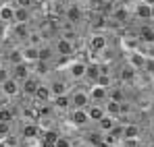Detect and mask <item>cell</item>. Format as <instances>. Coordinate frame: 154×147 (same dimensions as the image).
<instances>
[{
    "mask_svg": "<svg viewBox=\"0 0 154 147\" xmlns=\"http://www.w3.org/2000/svg\"><path fill=\"white\" fill-rule=\"evenodd\" d=\"M119 122V118H115V116H108V114H104L102 118H100V120H98V122H96V126H98V131H100V133H108V131H112V126H115V124Z\"/></svg>",
    "mask_w": 154,
    "mask_h": 147,
    "instance_id": "4fadbf2b",
    "label": "cell"
},
{
    "mask_svg": "<svg viewBox=\"0 0 154 147\" xmlns=\"http://www.w3.org/2000/svg\"><path fill=\"white\" fill-rule=\"evenodd\" d=\"M50 104L54 106V110H69L71 108V104H69V96L67 93H63V96H52V99H50Z\"/></svg>",
    "mask_w": 154,
    "mask_h": 147,
    "instance_id": "2e32d148",
    "label": "cell"
},
{
    "mask_svg": "<svg viewBox=\"0 0 154 147\" xmlns=\"http://www.w3.org/2000/svg\"><path fill=\"white\" fill-rule=\"evenodd\" d=\"M102 106H104V112H106L108 116H115V118H119V114H121V104H119V101L106 99Z\"/></svg>",
    "mask_w": 154,
    "mask_h": 147,
    "instance_id": "e0dca14e",
    "label": "cell"
},
{
    "mask_svg": "<svg viewBox=\"0 0 154 147\" xmlns=\"http://www.w3.org/2000/svg\"><path fill=\"white\" fill-rule=\"evenodd\" d=\"M13 17H15V4L2 2L0 4V25H13Z\"/></svg>",
    "mask_w": 154,
    "mask_h": 147,
    "instance_id": "30bf717a",
    "label": "cell"
},
{
    "mask_svg": "<svg viewBox=\"0 0 154 147\" xmlns=\"http://www.w3.org/2000/svg\"><path fill=\"white\" fill-rule=\"evenodd\" d=\"M125 62H127L129 66H133V69L140 73V71H144V69H146V62H148V58L135 50V52H127V54H125Z\"/></svg>",
    "mask_w": 154,
    "mask_h": 147,
    "instance_id": "ba28073f",
    "label": "cell"
},
{
    "mask_svg": "<svg viewBox=\"0 0 154 147\" xmlns=\"http://www.w3.org/2000/svg\"><path fill=\"white\" fill-rule=\"evenodd\" d=\"M150 81H152V87H154V75H152V77H150Z\"/></svg>",
    "mask_w": 154,
    "mask_h": 147,
    "instance_id": "7402d4cb",
    "label": "cell"
},
{
    "mask_svg": "<svg viewBox=\"0 0 154 147\" xmlns=\"http://www.w3.org/2000/svg\"><path fill=\"white\" fill-rule=\"evenodd\" d=\"M21 60L27 62V64H35V62L40 60V46L23 44V46H21Z\"/></svg>",
    "mask_w": 154,
    "mask_h": 147,
    "instance_id": "9c48e42d",
    "label": "cell"
},
{
    "mask_svg": "<svg viewBox=\"0 0 154 147\" xmlns=\"http://www.w3.org/2000/svg\"><path fill=\"white\" fill-rule=\"evenodd\" d=\"M63 17H65L67 21H71V23L79 25L81 21H83V17H85V13H83V6H81L79 2H67Z\"/></svg>",
    "mask_w": 154,
    "mask_h": 147,
    "instance_id": "3957f363",
    "label": "cell"
},
{
    "mask_svg": "<svg viewBox=\"0 0 154 147\" xmlns=\"http://www.w3.org/2000/svg\"><path fill=\"white\" fill-rule=\"evenodd\" d=\"M67 122L75 128H83L90 124V118H88V110L85 108H69L67 110Z\"/></svg>",
    "mask_w": 154,
    "mask_h": 147,
    "instance_id": "7a4b0ae2",
    "label": "cell"
},
{
    "mask_svg": "<svg viewBox=\"0 0 154 147\" xmlns=\"http://www.w3.org/2000/svg\"><path fill=\"white\" fill-rule=\"evenodd\" d=\"M69 96V104H71V108H88V104H90V93H88V85L85 83H75L73 87H71V91L67 93Z\"/></svg>",
    "mask_w": 154,
    "mask_h": 147,
    "instance_id": "6da1fadb",
    "label": "cell"
},
{
    "mask_svg": "<svg viewBox=\"0 0 154 147\" xmlns=\"http://www.w3.org/2000/svg\"><path fill=\"white\" fill-rule=\"evenodd\" d=\"M85 110H88V118H90V122H92V124H96L104 116V114H106L102 104H92V101H90Z\"/></svg>",
    "mask_w": 154,
    "mask_h": 147,
    "instance_id": "7c38bea8",
    "label": "cell"
},
{
    "mask_svg": "<svg viewBox=\"0 0 154 147\" xmlns=\"http://www.w3.org/2000/svg\"><path fill=\"white\" fill-rule=\"evenodd\" d=\"M13 4L21 8H33V0H13Z\"/></svg>",
    "mask_w": 154,
    "mask_h": 147,
    "instance_id": "ffe728a7",
    "label": "cell"
},
{
    "mask_svg": "<svg viewBox=\"0 0 154 147\" xmlns=\"http://www.w3.org/2000/svg\"><path fill=\"white\" fill-rule=\"evenodd\" d=\"M33 99H35V104H44V101H50L52 99V91L50 87H48V83H40L38 85V89H35V93H33Z\"/></svg>",
    "mask_w": 154,
    "mask_h": 147,
    "instance_id": "8fae6325",
    "label": "cell"
},
{
    "mask_svg": "<svg viewBox=\"0 0 154 147\" xmlns=\"http://www.w3.org/2000/svg\"><path fill=\"white\" fill-rule=\"evenodd\" d=\"M33 73V69H31V64H27V62H17V64H11V77L17 81V83H23L29 75Z\"/></svg>",
    "mask_w": 154,
    "mask_h": 147,
    "instance_id": "8992f818",
    "label": "cell"
},
{
    "mask_svg": "<svg viewBox=\"0 0 154 147\" xmlns=\"http://www.w3.org/2000/svg\"><path fill=\"white\" fill-rule=\"evenodd\" d=\"M94 147H110V145H108V143H106V141H104V139H102L100 143H96V145H94Z\"/></svg>",
    "mask_w": 154,
    "mask_h": 147,
    "instance_id": "44dd1931",
    "label": "cell"
},
{
    "mask_svg": "<svg viewBox=\"0 0 154 147\" xmlns=\"http://www.w3.org/2000/svg\"><path fill=\"white\" fill-rule=\"evenodd\" d=\"M142 128L135 122H125L123 124V139H140Z\"/></svg>",
    "mask_w": 154,
    "mask_h": 147,
    "instance_id": "9a60e30c",
    "label": "cell"
},
{
    "mask_svg": "<svg viewBox=\"0 0 154 147\" xmlns=\"http://www.w3.org/2000/svg\"><path fill=\"white\" fill-rule=\"evenodd\" d=\"M13 23H29V25H31V8H21V6H15V17H13Z\"/></svg>",
    "mask_w": 154,
    "mask_h": 147,
    "instance_id": "5bb4252c",
    "label": "cell"
},
{
    "mask_svg": "<svg viewBox=\"0 0 154 147\" xmlns=\"http://www.w3.org/2000/svg\"><path fill=\"white\" fill-rule=\"evenodd\" d=\"M13 116H15V112L8 108V106H4V108H0V122H6L11 124L13 122Z\"/></svg>",
    "mask_w": 154,
    "mask_h": 147,
    "instance_id": "ac0fdd59",
    "label": "cell"
},
{
    "mask_svg": "<svg viewBox=\"0 0 154 147\" xmlns=\"http://www.w3.org/2000/svg\"><path fill=\"white\" fill-rule=\"evenodd\" d=\"M54 147H73V143H71L65 135H58V139L54 141Z\"/></svg>",
    "mask_w": 154,
    "mask_h": 147,
    "instance_id": "d6986e66",
    "label": "cell"
},
{
    "mask_svg": "<svg viewBox=\"0 0 154 147\" xmlns=\"http://www.w3.org/2000/svg\"><path fill=\"white\" fill-rule=\"evenodd\" d=\"M4 2H13V0H4Z\"/></svg>",
    "mask_w": 154,
    "mask_h": 147,
    "instance_id": "603a6c76",
    "label": "cell"
},
{
    "mask_svg": "<svg viewBox=\"0 0 154 147\" xmlns=\"http://www.w3.org/2000/svg\"><path fill=\"white\" fill-rule=\"evenodd\" d=\"M0 93L6 99H15L17 96H21V85H19L13 77H8L4 83H0Z\"/></svg>",
    "mask_w": 154,
    "mask_h": 147,
    "instance_id": "5b68a950",
    "label": "cell"
},
{
    "mask_svg": "<svg viewBox=\"0 0 154 147\" xmlns=\"http://www.w3.org/2000/svg\"><path fill=\"white\" fill-rule=\"evenodd\" d=\"M40 83H42V77L38 73H31L23 83H19L21 85V96L23 98H33V93H35V89H38Z\"/></svg>",
    "mask_w": 154,
    "mask_h": 147,
    "instance_id": "277c9868",
    "label": "cell"
},
{
    "mask_svg": "<svg viewBox=\"0 0 154 147\" xmlns=\"http://www.w3.org/2000/svg\"><path fill=\"white\" fill-rule=\"evenodd\" d=\"M88 93H90V101L92 104H104L108 99V87H102V85L94 83V85L88 87Z\"/></svg>",
    "mask_w": 154,
    "mask_h": 147,
    "instance_id": "52a82bcc",
    "label": "cell"
}]
</instances>
